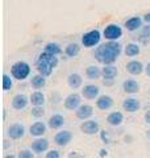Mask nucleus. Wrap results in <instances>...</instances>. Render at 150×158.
<instances>
[{
    "label": "nucleus",
    "instance_id": "nucleus-31",
    "mask_svg": "<svg viewBox=\"0 0 150 158\" xmlns=\"http://www.w3.org/2000/svg\"><path fill=\"white\" fill-rule=\"evenodd\" d=\"M32 116L36 117V118L44 117V116H45V108H44V106H33Z\"/></svg>",
    "mask_w": 150,
    "mask_h": 158
},
{
    "label": "nucleus",
    "instance_id": "nucleus-37",
    "mask_svg": "<svg viewBox=\"0 0 150 158\" xmlns=\"http://www.w3.org/2000/svg\"><path fill=\"white\" fill-rule=\"evenodd\" d=\"M99 156L100 157H107L108 156V152L106 149H102V150H100V153H99Z\"/></svg>",
    "mask_w": 150,
    "mask_h": 158
},
{
    "label": "nucleus",
    "instance_id": "nucleus-23",
    "mask_svg": "<svg viewBox=\"0 0 150 158\" xmlns=\"http://www.w3.org/2000/svg\"><path fill=\"white\" fill-rule=\"evenodd\" d=\"M123 90L127 94H137L140 91V85L134 79H128L123 83Z\"/></svg>",
    "mask_w": 150,
    "mask_h": 158
},
{
    "label": "nucleus",
    "instance_id": "nucleus-39",
    "mask_svg": "<svg viewBox=\"0 0 150 158\" xmlns=\"http://www.w3.org/2000/svg\"><path fill=\"white\" fill-rule=\"evenodd\" d=\"M144 20H145V21H146L148 24H150V13H146V15H145Z\"/></svg>",
    "mask_w": 150,
    "mask_h": 158
},
{
    "label": "nucleus",
    "instance_id": "nucleus-13",
    "mask_svg": "<svg viewBox=\"0 0 150 158\" xmlns=\"http://www.w3.org/2000/svg\"><path fill=\"white\" fill-rule=\"evenodd\" d=\"M100 94V88L95 85H87L82 88V95L88 99V100H94V99H96Z\"/></svg>",
    "mask_w": 150,
    "mask_h": 158
},
{
    "label": "nucleus",
    "instance_id": "nucleus-27",
    "mask_svg": "<svg viewBox=\"0 0 150 158\" xmlns=\"http://www.w3.org/2000/svg\"><path fill=\"white\" fill-rule=\"evenodd\" d=\"M65 53H66L67 57L75 58L79 53H81V46H79L78 44H75V42H71V44H69V45L66 46V49H65Z\"/></svg>",
    "mask_w": 150,
    "mask_h": 158
},
{
    "label": "nucleus",
    "instance_id": "nucleus-15",
    "mask_svg": "<svg viewBox=\"0 0 150 158\" xmlns=\"http://www.w3.org/2000/svg\"><path fill=\"white\" fill-rule=\"evenodd\" d=\"M94 115V108L88 104H83L77 110V117L79 120H88Z\"/></svg>",
    "mask_w": 150,
    "mask_h": 158
},
{
    "label": "nucleus",
    "instance_id": "nucleus-18",
    "mask_svg": "<svg viewBox=\"0 0 150 158\" xmlns=\"http://www.w3.org/2000/svg\"><path fill=\"white\" fill-rule=\"evenodd\" d=\"M63 124H65V117L61 113H54V115L50 116L48 121V125L52 129H59L61 127H63Z\"/></svg>",
    "mask_w": 150,
    "mask_h": 158
},
{
    "label": "nucleus",
    "instance_id": "nucleus-30",
    "mask_svg": "<svg viewBox=\"0 0 150 158\" xmlns=\"http://www.w3.org/2000/svg\"><path fill=\"white\" fill-rule=\"evenodd\" d=\"M13 87V81L12 78L8 75V74H4L3 75V90L4 91H9Z\"/></svg>",
    "mask_w": 150,
    "mask_h": 158
},
{
    "label": "nucleus",
    "instance_id": "nucleus-21",
    "mask_svg": "<svg viewBox=\"0 0 150 158\" xmlns=\"http://www.w3.org/2000/svg\"><path fill=\"white\" fill-rule=\"evenodd\" d=\"M82 83H83V79L78 73H73L67 77V85L70 86V88H73V90H78V88L82 86Z\"/></svg>",
    "mask_w": 150,
    "mask_h": 158
},
{
    "label": "nucleus",
    "instance_id": "nucleus-8",
    "mask_svg": "<svg viewBox=\"0 0 150 158\" xmlns=\"http://www.w3.org/2000/svg\"><path fill=\"white\" fill-rule=\"evenodd\" d=\"M8 136L12 140H21V138L25 136V127L20 123H16V124H12L8 128Z\"/></svg>",
    "mask_w": 150,
    "mask_h": 158
},
{
    "label": "nucleus",
    "instance_id": "nucleus-2",
    "mask_svg": "<svg viewBox=\"0 0 150 158\" xmlns=\"http://www.w3.org/2000/svg\"><path fill=\"white\" fill-rule=\"evenodd\" d=\"M58 66V58L54 54H50L48 52H44L40 54V57L36 62V67L40 74L45 77H50L54 71V69Z\"/></svg>",
    "mask_w": 150,
    "mask_h": 158
},
{
    "label": "nucleus",
    "instance_id": "nucleus-28",
    "mask_svg": "<svg viewBox=\"0 0 150 158\" xmlns=\"http://www.w3.org/2000/svg\"><path fill=\"white\" fill-rule=\"evenodd\" d=\"M140 52H141V49H140V46L134 42L128 44L127 48H125V54H127L128 57H136L140 54Z\"/></svg>",
    "mask_w": 150,
    "mask_h": 158
},
{
    "label": "nucleus",
    "instance_id": "nucleus-40",
    "mask_svg": "<svg viewBox=\"0 0 150 158\" xmlns=\"http://www.w3.org/2000/svg\"><path fill=\"white\" fill-rule=\"evenodd\" d=\"M149 94H150V90H149Z\"/></svg>",
    "mask_w": 150,
    "mask_h": 158
},
{
    "label": "nucleus",
    "instance_id": "nucleus-19",
    "mask_svg": "<svg viewBox=\"0 0 150 158\" xmlns=\"http://www.w3.org/2000/svg\"><path fill=\"white\" fill-rule=\"evenodd\" d=\"M142 27V19L138 17V16H134V17H131L129 20L125 21V28L128 29L129 32H136L138 31L140 28Z\"/></svg>",
    "mask_w": 150,
    "mask_h": 158
},
{
    "label": "nucleus",
    "instance_id": "nucleus-9",
    "mask_svg": "<svg viewBox=\"0 0 150 158\" xmlns=\"http://www.w3.org/2000/svg\"><path fill=\"white\" fill-rule=\"evenodd\" d=\"M99 129H100L99 123L95 121V120H84L81 125V131L84 133V135H88V136L96 135L99 132Z\"/></svg>",
    "mask_w": 150,
    "mask_h": 158
},
{
    "label": "nucleus",
    "instance_id": "nucleus-36",
    "mask_svg": "<svg viewBox=\"0 0 150 158\" xmlns=\"http://www.w3.org/2000/svg\"><path fill=\"white\" fill-rule=\"evenodd\" d=\"M145 121H146L148 124H150V111H148L145 113Z\"/></svg>",
    "mask_w": 150,
    "mask_h": 158
},
{
    "label": "nucleus",
    "instance_id": "nucleus-20",
    "mask_svg": "<svg viewBox=\"0 0 150 158\" xmlns=\"http://www.w3.org/2000/svg\"><path fill=\"white\" fill-rule=\"evenodd\" d=\"M124 121V115L121 112H111L107 116V123L112 127H119L121 125Z\"/></svg>",
    "mask_w": 150,
    "mask_h": 158
},
{
    "label": "nucleus",
    "instance_id": "nucleus-6",
    "mask_svg": "<svg viewBox=\"0 0 150 158\" xmlns=\"http://www.w3.org/2000/svg\"><path fill=\"white\" fill-rule=\"evenodd\" d=\"M103 78H104V81L103 83L106 86H111L113 81H115V78L117 77V69L116 66H113V65H106L103 67Z\"/></svg>",
    "mask_w": 150,
    "mask_h": 158
},
{
    "label": "nucleus",
    "instance_id": "nucleus-22",
    "mask_svg": "<svg viewBox=\"0 0 150 158\" xmlns=\"http://www.w3.org/2000/svg\"><path fill=\"white\" fill-rule=\"evenodd\" d=\"M29 132H31V135L34 137H41L42 135H45V132H46V125H45L42 121H36L34 124L31 125Z\"/></svg>",
    "mask_w": 150,
    "mask_h": 158
},
{
    "label": "nucleus",
    "instance_id": "nucleus-11",
    "mask_svg": "<svg viewBox=\"0 0 150 158\" xmlns=\"http://www.w3.org/2000/svg\"><path fill=\"white\" fill-rule=\"evenodd\" d=\"M29 102L31 100H28V98L25 96L24 94H17V95H15L12 99V107H13V110H16V111H23L27 108Z\"/></svg>",
    "mask_w": 150,
    "mask_h": 158
},
{
    "label": "nucleus",
    "instance_id": "nucleus-3",
    "mask_svg": "<svg viewBox=\"0 0 150 158\" xmlns=\"http://www.w3.org/2000/svg\"><path fill=\"white\" fill-rule=\"evenodd\" d=\"M11 74L15 79H17V81H25V79L31 75V66L24 61H19V62L12 65Z\"/></svg>",
    "mask_w": 150,
    "mask_h": 158
},
{
    "label": "nucleus",
    "instance_id": "nucleus-16",
    "mask_svg": "<svg viewBox=\"0 0 150 158\" xmlns=\"http://www.w3.org/2000/svg\"><path fill=\"white\" fill-rule=\"evenodd\" d=\"M125 70L131 74V75H140L145 69H144V65L140 61H131V62L127 63Z\"/></svg>",
    "mask_w": 150,
    "mask_h": 158
},
{
    "label": "nucleus",
    "instance_id": "nucleus-10",
    "mask_svg": "<svg viewBox=\"0 0 150 158\" xmlns=\"http://www.w3.org/2000/svg\"><path fill=\"white\" fill-rule=\"evenodd\" d=\"M73 140V133L70 131H61L54 136V142L58 146H67Z\"/></svg>",
    "mask_w": 150,
    "mask_h": 158
},
{
    "label": "nucleus",
    "instance_id": "nucleus-26",
    "mask_svg": "<svg viewBox=\"0 0 150 158\" xmlns=\"http://www.w3.org/2000/svg\"><path fill=\"white\" fill-rule=\"evenodd\" d=\"M29 100H31L32 106H44L45 104V95L41 91H34L31 95V98H29Z\"/></svg>",
    "mask_w": 150,
    "mask_h": 158
},
{
    "label": "nucleus",
    "instance_id": "nucleus-7",
    "mask_svg": "<svg viewBox=\"0 0 150 158\" xmlns=\"http://www.w3.org/2000/svg\"><path fill=\"white\" fill-rule=\"evenodd\" d=\"M81 95L79 94H70V95L65 99V108L69 111H77L81 107Z\"/></svg>",
    "mask_w": 150,
    "mask_h": 158
},
{
    "label": "nucleus",
    "instance_id": "nucleus-34",
    "mask_svg": "<svg viewBox=\"0 0 150 158\" xmlns=\"http://www.w3.org/2000/svg\"><path fill=\"white\" fill-rule=\"evenodd\" d=\"M59 153L57 150H50L49 153H46V158H59Z\"/></svg>",
    "mask_w": 150,
    "mask_h": 158
},
{
    "label": "nucleus",
    "instance_id": "nucleus-24",
    "mask_svg": "<svg viewBox=\"0 0 150 158\" xmlns=\"http://www.w3.org/2000/svg\"><path fill=\"white\" fill-rule=\"evenodd\" d=\"M102 75H103V71L95 65H91L86 69V77L90 81H96V79H99Z\"/></svg>",
    "mask_w": 150,
    "mask_h": 158
},
{
    "label": "nucleus",
    "instance_id": "nucleus-32",
    "mask_svg": "<svg viewBox=\"0 0 150 158\" xmlns=\"http://www.w3.org/2000/svg\"><path fill=\"white\" fill-rule=\"evenodd\" d=\"M140 41L142 44H148L150 41V27H145L140 34Z\"/></svg>",
    "mask_w": 150,
    "mask_h": 158
},
{
    "label": "nucleus",
    "instance_id": "nucleus-25",
    "mask_svg": "<svg viewBox=\"0 0 150 158\" xmlns=\"http://www.w3.org/2000/svg\"><path fill=\"white\" fill-rule=\"evenodd\" d=\"M46 77L42 75V74H38V75L33 77L32 78V87L34 88V90H41L42 87H45V85H46V79H45Z\"/></svg>",
    "mask_w": 150,
    "mask_h": 158
},
{
    "label": "nucleus",
    "instance_id": "nucleus-5",
    "mask_svg": "<svg viewBox=\"0 0 150 158\" xmlns=\"http://www.w3.org/2000/svg\"><path fill=\"white\" fill-rule=\"evenodd\" d=\"M103 36L106 40H108V41H116V40H119L123 36V29L120 28L117 24H109V25L106 27V29H104Z\"/></svg>",
    "mask_w": 150,
    "mask_h": 158
},
{
    "label": "nucleus",
    "instance_id": "nucleus-4",
    "mask_svg": "<svg viewBox=\"0 0 150 158\" xmlns=\"http://www.w3.org/2000/svg\"><path fill=\"white\" fill-rule=\"evenodd\" d=\"M100 38H102V34L98 29H94V31H90L87 33H84L82 36V44L84 48H94L100 42Z\"/></svg>",
    "mask_w": 150,
    "mask_h": 158
},
{
    "label": "nucleus",
    "instance_id": "nucleus-33",
    "mask_svg": "<svg viewBox=\"0 0 150 158\" xmlns=\"http://www.w3.org/2000/svg\"><path fill=\"white\" fill-rule=\"evenodd\" d=\"M20 158H33L34 154L32 152H29V150H21L20 152V154H19Z\"/></svg>",
    "mask_w": 150,
    "mask_h": 158
},
{
    "label": "nucleus",
    "instance_id": "nucleus-1",
    "mask_svg": "<svg viewBox=\"0 0 150 158\" xmlns=\"http://www.w3.org/2000/svg\"><path fill=\"white\" fill-rule=\"evenodd\" d=\"M121 45L116 41H109L104 45H100L96 50H95V58L96 61L103 63V65H112L116 62V59L121 54Z\"/></svg>",
    "mask_w": 150,
    "mask_h": 158
},
{
    "label": "nucleus",
    "instance_id": "nucleus-29",
    "mask_svg": "<svg viewBox=\"0 0 150 158\" xmlns=\"http://www.w3.org/2000/svg\"><path fill=\"white\" fill-rule=\"evenodd\" d=\"M45 52L54 54V56H58V54L62 53V48L56 42H49V44H46V46H45Z\"/></svg>",
    "mask_w": 150,
    "mask_h": 158
},
{
    "label": "nucleus",
    "instance_id": "nucleus-14",
    "mask_svg": "<svg viewBox=\"0 0 150 158\" xmlns=\"http://www.w3.org/2000/svg\"><path fill=\"white\" fill-rule=\"evenodd\" d=\"M48 149H49V141L46 138H37V140L32 142V150L34 153L41 154V153H45Z\"/></svg>",
    "mask_w": 150,
    "mask_h": 158
},
{
    "label": "nucleus",
    "instance_id": "nucleus-38",
    "mask_svg": "<svg viewBox=\"0 0 150 158\" xmlns=\"http://www.w3.org/2000/svg\"><path fill=\"white\" fill-rule=\"evenodd\" d=\"M145 73H146V75L150 77V62L146 65V67H145Z\"/></svg>",
    "mask_w": 150,
    "mask_h": 158
},
{
    "label": "nucleus",
    "instance_id": "nucleus-12",
    "mask_svg": "<svg viewBox=\"0 0 150 158\" xmlns=\"http://www.w3.org/2000/svg\"><path fill=\"white\" fill-rule=\"evenodd\" d=\"M123 108L129 113H134V112L140 111L141 103H140V100H137V99H134V98H129V99H125V100L123 102Z\"/></svg>",
    "mask_w": 150,
    "mask_h": 158
},
{
    "label": "nucleus",
    "instance_id": "nucleus-35",
    "mask_svg": "<svg viewBox=\"0 0 150 158\" xmlns=\"http://www.w3.org/2000/svg\"><path fill=\"white\" fill-rule=\"evenodd\" d=\"M102 138H103V141H106L107 144H109V140H108V136H107L106 131H103V132H102Z\"/></svg>",
    "mask_w": 150,
    "mask_h": 158
},
{
    "label": "nucleus",
    "instance_id": "nucleus-17",
    "mask_svg": "<svg viewBox=\"0 0 150 158\" xmlns=\"http://www.w3.org/2000/svg\"><path fill=\"white\" fill-rule=\"evenodd\" d=\"M112 106H113V99L108 95L99 96L98 100H96V107L100 111H108Z\"/></svg>",
    "mask_w": 150,
    "mask_h": 158
}]
</instances>
